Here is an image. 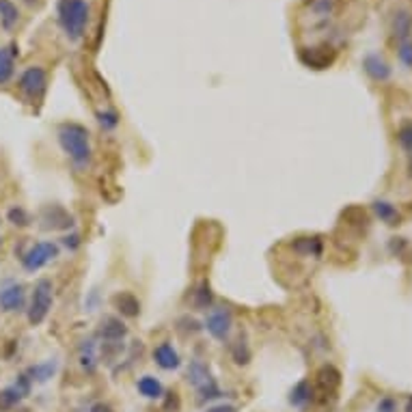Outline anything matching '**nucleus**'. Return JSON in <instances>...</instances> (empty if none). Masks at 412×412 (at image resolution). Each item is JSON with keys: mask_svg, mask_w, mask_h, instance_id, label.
Returning <instances> with one entry per match:
<instances>
[{"mask_svg": "<svg viewBox=\"0 0 412 412\" xmlns=\"http://www.w3.org/2000/svg\"><path fill=\"white\" fill-rule=\"evenodd\" d=\"M59 145L61 150L74 160L78 167H87L91 164L93 152H91V138L89 130L80 123H63L59 127Z\"/></svg>", "mask_w": 412, "mask_h": 412, "instance_id": "obj_1", "label": "nucleus"}, {"mask_svg": "<svg viewBox=\"0 0 412 412\" xmlns=\"http://www.w3.org/2000/svg\"><path fill=\"white\" fill-rule=\"evenodd\" d=\"M59 22L72 41H78L85 35L89 22V5L85 0H59Z\"/></svg>", "mask_w": 412, "mask_h": 412, "instance_id": "obj_2", "label": "nucleus"}, {"mask_svg": "<svg viewBox=\"0 0 412 412\" xmlns=\"http://www.w3.org/2000/svg\"><path fill=\"white\" fill-rule=\"evenodd\" d=\"M50 309H52V283L48 281V278H39L35 287H32V298H30V309H28L30 326L43 324Z\"/></svg>", "mask_w": 412, "mask_h": 412, "instance_id": "obj_3", "label": "nucleus"}, {"mask_svg": "<svg viewBox=\"0 0 412 412\" xmlns=\"http://www.w3.org/2000/svg\"><path fill=\"white\" fill-rule=\"evenodd\" d=\"M188 382L196 389V393L201 395V400H216L220 398V389L214 380V375L209 373L207 365L201 360H192L188 367Z\"/></svg>", "mask_w": 412, "mask_h": 412, "instance_id": "obj_4", "label": "nucleus"}, {"mask_svg": "<svg viewBox=\"0 0 412 412\" xmlns=\"http://www.w3.org/2000/svg\"><path fill=\"white\" fill-rule=\"evenodd\" d=\"M56 257H59V246L54 242H37L35 246H30V249L24 253L22 266L28 272H37Z\"/></svg>", "mask_w": 412, "mask_h": 412, "instance_id": "obj_5", "label": "nucleus"}, {"mask_svg": "<svg viewBox=\"0 0 412 412\" xmlns=\"http://www.w3.org/2000/svg\"><path fill=\"white\" fill-rule=\"evenodd\" d=\"M45 87H48V76L41 68H28L20 76V91L30 104H37L43 100Z\"/></svg>", "mask_w": 412, "mask_h": 412, "instance_id": "obj_6", "label": "nucleus"}, {"mask_svg": "<svg viewBox=\"0 0 412 412\" xmlns=\"http://www.w3.org/2000/svg\"><path fill=\"white\" fill-rule=\"evenodd\" d=\"M341 384V373L339 369H335L333 365H324L318 373H316V387H313V400L328 402V398H335Z\"/></svg>", "mask_w": 412, "mask_h": 412, "instance_id": "obj_7", "label": "nucleus"}, {"mask_svg": "<svg viewBox=\"0 0 412 412\" xmlns=\"http://www.w3.org/2000/svg\"><path fill=\"white\" fill-rule=\"evenodd\" d=\"M337 59V50L331 45H318V48H305L300 52V61L307 65V68L313 70H326L331 68Z\"/></svg>", "mask_w": 412, "mask_h": 412, "instance_id": "obj_8", "label": "nucleus"}, {"mask_svg": "<svg viewBox=\"0 0 412 412\" xmlns=\"http://www.w3.org/2000/svg\"><path fill=\"white\" fill-rule=\"evenodd\" d=\"M231 326H234V316L227 309L212 311L209 316H207V320H205L207 333L214 339H218V341H227L229 333H231Z\"/></svg>", "mask_w": 412, "mask_h": 412, "instance_id": "obj_9", "label": "nucleus"}, {"mask_svg": "<svg viewBox=\"0 0 412 412\" xmlns=\"http://www.w3.org/2000/svg\"><path fill=\"white\" fill-rule=\"evenodd\" d=\"M41 227L48 231H61V229H72L74 218L68 214V209H63L61 205H48L41 209Z\"/></svg>", "mask_w": 412, "mask_h": 412, "instance_id": "obj_10", "label": "nucleus"}, {"mask_svg": "<svg viewBox=\"0 0 412 412\" xmlns=\"http://www.w3.org/2000/svg\"><path fill=\"white\" fill-rule=\"evenodd\" d=\"M26 302V291L24 285L13 283L0 289V309L5 313H13V311H22Z\"/></svg>", "mask_w": 412, "mask_h": 412, "instance_id": "obj_11", "label": "nucleus"}, {"mask_svg": "<svg viewBox=\"0 0 412 412\" xmlns=\"http://www.w3.org/2000/svg\"><path fill=\"white\" fill-rule=\"evenodd\" d=\"M28 389H30V378L28 375H20L18 382L0 393V410H11L13 406H18L26 398Z\"/></svg>", "mask_w": 412, "mask_h": 412, "instance_id": "obj_12", "label": "nucleus"}, {"mask_svg": "<svg viewBox=\"0 0 412 412\" xmlns=\"http://www.w3.org/2000/svg\"><path fill=\"white\" fill-rule=\"evenodd\" d=\"M97 337L102 341H123L127 337V326L119 320V318H104L100 322V328H97Z\"/></svg>", "mask_w": 412, "mask_h": 412, "instance_id": "obj_13", "label": "nucleus"}, {"mask_svg": "<svg viewBox=\"0 0 412 412\" xmlns=\"http://www.w3.org/2000/svg\"><path fill=\"white\" fill-rule=\"evenodd\" d=\"M362 70L375 82H384L391 78V65L380 54H367L362 59Z\"/></svg>", "mask_w": 412, "mask_h": 412, "instance_id": "obj_14", "label": "nucleus"}, {"mask_svg": "<svg viewBox=\"0 0 412 412\" xmlns=\"http://www.w3.org/2000/svg\"><path fill=\"white\" fill-rule=\"evenodd\" d=\"M154 360H156V365L162 367L164 371H173L181 365V358L177 354V350L173 348L171 343H160L158 348L154 350Z\"/></svg>", "mask_w": 412, "mask_h": 412, "instance_id": "obj_15", "label": "nucleus"}, {"mask_svg": "<svg viewBox=\"0 0 412 412\" xmlns=\"http://www.w3.org/2000/svg\"><path fill=\"white\" fill-rule=\"evenodd\" d=\"M15 56H18V45L9 43L0 48V85H7L15 72Z\"/></svg>", "mask_w": 412, "mask_h": 412, "instance_id": "obj_16", "label": "nucleus"}, {"mask_svg": "<svg viewBox=\"0 0 412 412\" xmlns=\"http://www.w3.org/2000/svg\"><path fill=\"white\" fill-rule=\"evenodd\" d=\"M112 305L114 309H117L121 316L125 318H136L138 313H141V302L134 293H130V291H119V293H114L112 296Z\"/></svg>", "mask_w": 412, "mask_h": 412, "instance_id": "obj_17", "label": "nucleus"}, {"mask_svg": "<svg viewBox=\"0 0 412 412\" xmlns=\"http://www.w3.org/2000/svg\"><path fill=\"white\" fill-rule=\"evenodd\" d=\"M393 35L402 41H408L410 35H412V13L402 9L395 13V18H393Z\"/></svg>", "mask_w": 412, "mask_h": 412, "instance_id": "obj_18", "label": "nucleus"}, {"mask_svg": "<svg viewBox=\"0 0 412 412\" xmlns=\"http://www.w3.org/2000/svg\"><path fill=\"white\" fill-rule=\"evenodd\" d=\"M293 253L302 257H320L322 255V240L320 238H296L291 242Z\"/></svg>", "mask_w": 412, "mask_h": 412, "instance_id": "obj_19", "label": "nucleus"}, {"mask_svg": "<svg viewBox=\"0 0 412 412\" xmlns=\"http://www.w3.org/2000/svg\"><path fill=\"white\" fill-rule=\"evenodd\" d=\"M56 369H59V362L56 360H45V362H37V365H32L26 375L30 378V380L43 384V382H48L56 373Z\"/></svg>", "mask_w": 412, "mask_h": 412, "instance_id": "obj_20", "label": "nucleus"}, {"mask_svg": "<svg viewBox=\"0 0 412 412\" xmlns=\"http://www.w3.org/2000/svg\"><path fill=\"white\" fill-rule=\"evenodd\" d=\"M373 212L378 214V218H380L382 223H387V225H400V220H402V216H400V212H398V207H395L393 203H389V201H373Z\"/></svg>", "mask_w": 412, "mask_h": 412, "instance_id": "obj_21", "label": "nucleus"}, {"mask_svg": "<svg viewBox=\"0 0 412 412\" xmlns=\"http://www.w3.org/2000/svg\"><path fill=\"white\" fill-rule=\"evenodd\" d=\"M136 389H138V393L143 395V398H147V400L162 398V384H160L158 378H154V375H143L141 380L136 382Z\"/></svg>", "mask_w": 412, "mask_h": 412, "instance_id": "obj_22", "label": "nucleus"}, {"mask_svg": "<svg viewBox=\"0 0 412 412\" xmlns=\"http://www.w3.org/2000/svg\"><path fill=\"white\" fill-rule=\"evenodd\" d=\"M311 400H313V384H311L309 380H302V382H298V384L293 387L291 395H289V404H291V406H296V408H302V406H307Z\"/></svg>", "mask_w": 412, "mask_h": 412, "instance_id": "obj_23", "label": "nucleus"}, {"mask_svg": "<svg viewBox=\"0 0 412 412\" xmlns=\"http://www.w3.org/2000/svg\"><path fill=\"white\" fill-rule=\"evenodd\" d=\"M18 18H20L18 7H15L11 0H0V24H3V28L11 30L15 22H18Z\"/></svg>", "mask_w": 412, "mask_h": 412, "instance_id": "obj_24", "label": "nucleus"}, {"mask_svg": "<svg viewBox=\"0 0 412 412\" xmlns=\"http://www.w3.org/2000/svg\"><path fill=\"white\" fill-rule=\"evenodd\" d=\"M212 302H214V296H212L209 285L201 283V287L194 291V305L199 309H207V307H212Z\"/></svg>", "mask_w": 412, "mask_h": 412, "instance_id": "obj_25", "label": "nucleus"}, {"mask_svg": "<svg viewBox=\"0 0 412 412\" xmlns=\"http://www.w3.org/2000/svg\"><path fill=\"white\" fill-rule=\"evenodd\" d=\"M398 141L400 145L404 147V152H408L412 156V121L404 123L400 130H398Z\"/></svg>", "mask_w": 412, "mask_h": 412, "instance_id": "obj_26", "label": "nucleus"}, {"mask_svg": "<svg viewBox=\"0 0 412 412\" xmlns=\"http://www.w3.org/2000/svg\"><path fill=\"white\" fill-rule=\"evenodd\" d=\"M7 218L9 223H13L15 227H26L30 223V216H28V212L24 207H11L7 212Z\"/></svg>", "mask_w": 412, "mask_h": 412, "instance_id": "obj_27", "label": "nucleus"}, {"mask_svg": "<svg viewBox=\"0 0 412 412\" xmlns=\"http://www.w3.org/2000/svg\"><path fill=\"white\" fill-rule=\"evenodd\" d=\"M80 365L85 367V369H89V371L95 369V345H93V341H89V345H85V348H82Z\"/></svg>", "mask_w": 412, "mask_h": 412, "instance_id": "obj_28", "label": "nucleus"}, {"mask_svg": "<svg viewBox=\"0 0 412 412\" xmlns=\"http://www.w3.org/2000/svg\"><path fill=\"white\" fill-rule=\"evenodd\" d=\"M97 121L104 130H114L119 125V114L114 110H106V112H97Z\"/></svg>", "mask_w": 412, "mask_h": 412, "instance_id": "obj_29", "label": "nucleus"}, {"mask_svg": "<svg viewBox=\"0 0 412 412\" xmlns=\"http://www.w3.org/2000/svg\"><path fill=\"white\" fill-rule=\"evenodd\" d=\"M398 54H400V61L406 65V68H412V41H410V39L400 43Z\"/></svg>", "mask_w": 412, "mask_h": 412, "instance_id": "obj_30", "label": "nucleus"}, {"mask_svg": "<svg viewBox=\"0 0 412 412\" xmlns=\"http://www.w3.org/2000/svg\"><path fill=\"white\" fill-rule=\"evenodd\" d=\"M375 410L378 412H398V402H395L393 398H382L380 402H378Z\"/></svg>", "mask_w": 412, "mask_h": 412, "instance_id": "obj_31", "label": "nucleus"}, {"mask_svg": "<svg viewBox=\"0 0 412 412\" xmlns=\"http://www.w3.org/2000/svg\"><path fill=\"white\" fill-rule=\"evenodd\" d=\"M63 244L68 246L70 251H76L78 246H80V236H76V234H72V236H65V238H63Z\"/></svg>", "mask_w": 412, "mask_h": 412, "instance_id": "obj_32", "label": "nucleus"}, {"mask_svg": "<svg viewBox=\"0 0 412 412\" xmlns=\"http://www.w3.org/2000/svg\"><path fill=\"white\" fill-rule=\"evenodd\" d=\"M205 412H238V408H236V406H231V404H218V406H212V408H207Z\"/></svg>", "mask_w": 412, "mask_h": 412, "instance_id": "obj_33", "label": "nucleus"}, {"mask_svg": "<svg viewBox=\"0 0 412 412\" xmlns=\"http://www.w3.org/2000/svg\"><path fill=\"white\" fill-rule=\"evenodd\" d=\"M91 412H112V410H110V406H106V404H95V406L91 408Z\"/></svg>", "mask_w": 412, "mask_h": 412, "instance_id": "obj_34", "label": "nucleus"}, {"mask_svg": "<svg viewBox=\"0 0 412 412\" xmlns=\"http://www.w3.org/2000/svg\"><path fill=\"white\" fill-rule=\"evenodd\" d=\"M404 412H412V395H410L408 402H406V406H404Z\"/></svg>", "mask_w": 412, "mask_h": 412, "instance_id": "obj_35", "label": "nucleus"}, {"mask_svg": "<svg viewBox=\"0 0 412 412\" xmlns=\"http://www.w3.org/2000/svg\"><path fill=\"white\" fill-rule=\"evenodd\" d=\"M410 173H412V164H410Z\"/></svg>", "mask_w": 412, "mask_h": 412, "instance_id": "obj_36", "label": "nucleus"}]
</instances>
